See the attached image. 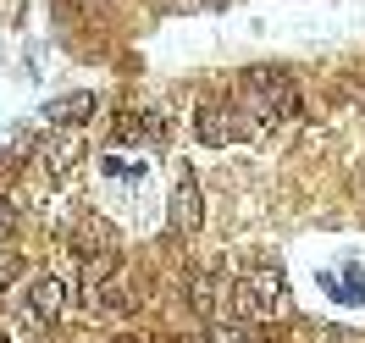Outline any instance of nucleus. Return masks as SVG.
Here are the masks:
<instances>
[{
  "label": "nucleus",
  "mask_w": 365,
  "mask_h": 343,
  "mask_svg": "<svg viewBox=\"0 0 365 343\" xmlns=\"http://www.w3.org/2000/svg\"><path fill=\"white\" fill-rule=\"evenodd\" d=\"M67 310V288H61V277L45 272V277H34L28 282V304H23V316L34 321V327H50V321Z\"/></svg>",
  "instance_id": "nucleus-5"
},
{
  "label": "nucleus",
  "mask_w": 365,
  "mask_h": 343,
  "mask_svg": "<svg viewBox=\"0 0 365 343\" xmlns=\"http://www.w3.org/2000/svg\"><path fill=\"white\" fill-rule=\"evenodd\" d=\"M17 277H23V255L0 244V294H11V288H17Z\"/></svg>",
  "instance_id": "nucleus-11"
},
{
  "label": "nucleus",
  "mask_w": 365,
  "mask_h": 343,
  "mask_svg": "<svg viewBox=\"0 0 365 343\" xmlns=\"http://www.w3.org/2000/svg\"><path fill=\"white\" fill-rule=\"evenodd\" d=\"M106 172H111V178H144V160H128V155H111V160H106Z\"/></svg>",
  "instance_id": "nucleus-12"
},
{
  "label": "nucleus",
  "mask_w": 365,
  "mask_h": 343,
  "mask_svg": "<svg viewBox=\"0 0 365 343\" xmlns=\"http://www.w3.org/2000/svg\"><path fill=\"white\" fill-rule=\"evenodd\" d=\"M282 272L277 266H255V272H244L238 282H232V316L238 321H272V316H282Z\"/></svg>",
  "instance_id": "nucleus-1"
},
{
  "label": "nucleus",
  "mask_w": 365,
  "mask_h": 343,
  "mask_svg": "<svg viewBox=\"0 0 365 343\" xmlns=\"http://www.w3.org/2000/svg\"><path fill=\"white\" fill-rule=\"evenodd\" d=\"M160 133H166V122H160L155 111H133V106H128V111L116 116V138H122V144H160Z\"/></svg>",
  "instance_id": "nucleus-8"
},
{
  "label": "nucleus",
  "mask_w": 365,
  "mask_h": 343,
  "mask_svg": "<svg viewBox=\"0 0 365 343\" xmlns=\"http://www.w3.org/2000/svg\"><path fill=\"white\" fill-rule=\"evenodd\" d=\"M11 227H17V205H11V200H6V194H0V244H6V238H11Z\"/></svg>",
  "instance_id": "nucleus-13"
},
{
  "label": "nucleus",
  "mask_w": 365,
  "mask_h": 343,
  "mask_svg": "<svg viewBox=\"0 0 365 343\" xmlns=\"http://www.w3.org/2000/svg\"><path fill=\"white\" fill-rule=\"evenodd\" d=\"M200 138L205 144H216V150H227V144H244V138L255 133V122H244V106H222V100H210V106H200Z\"/></svg>",
  "instance_id": "nucleus-4"
},
{
  "label": "nucleus",
  "mask_w": 365,
  "mask_h": 343,
  "mask_svg": "<svg viewBox=\"0 0 365 343\" xmlns=\"http://www.w3.org/2000/svg\"><path fill=\"white\" fill-rule=\"evenodd\" d=\"M72 255L83 260V266H116L122 260V238H116V227L106 222V216H83L78 227H72Z\"/></svg>",
  "instance_id": "nucleus-3"
},
{
  "label": "nucleus",
  "mask_w": 365,
  "mask_h": 343,
  "mask_svg": "<svg viewBox=\"0 0 365 343\" xmlns=\"http://www.w3.org/2000/svg\"><path fill=\"white\" fill-rule=\"evenodd\" d=\"M11 172H17V160H11V155H0V183H6Z\"/></svg>",
  "instance_id": "nucleus-14"
},
{
  "label": "nucleus",
  "mask_w": 365,
  "mask_h": 343,
  "mask_svg": "<svg viewBox=\"0 0 365 343\" xmlns=\"http://www.w3.org/2000/svg\"><path fill=\"white\" fill-rule=\"evenodd\" d=\"M244 100H250L255 122H288L299 111V94L288 83V72H266V67L244 78Z\"/></svg>",
  "instance_id": "nucleus-2"
},
{
  "label": "nucleus",
  "mask_w": 365,
  "mask_h": 343,
  "mask_svg": "<svg viewBox=\"0 0 365 343\" xmlns=\"http://www.w3.org/2000/svg\"><path fill=\"white\" fill-rule=\"evenodd\" d=\"M0 343H11V338H6V332H0Z\"/></svg>",
  "instance_id": "nucleus-16"
},
{
  "label": "nucleus",
  "mask_w": 365,
  "mask_h": 343,
  "mask_svg": "<svg viewBox=\"0 0 365 343\" xmlns=\"http://www.w3.org/2000/svg\"><path fill=\"white\" fill-rule=\"evenodd\" d=\"M200 343H266V338L255 332L250 321L232 316V321H205V338H200Z\"/></svg>",
  "instance_id": "nucleus-10"
},
{
  "label": "nucleus",
  "mask_w": 365,
  "mask_h": 343,
  "mask_svg": "<svg viewBox=\"0 0 365 343\" xmlns=\"http://www.w3.org/2000/svg\"><path fill=\"white\" fill-rule=\"evenodd\" d=\"M94 106H100V100H94L89 89H72V94H61V100H50L39 116H45L50 128H83V122L94 116Z\"/></svg>",
  "instance_id": "nucleus-7"
},
{
  "label": "nucleus",
  "mask_w": 365,
  "mask_h": 343,
  "mask_svg": "<svg viewBox=\"0 0 365 343\" xmlns=\"http://www.w3.org/2000/svg\"><path fill=\"white\" fill-rule=\"evenodd\" d=\"M83 299H89L94 316H122L133 299H128V282L122 277H106V282H94V288H83Z\"/></svg>",
  "instance_id": "nucleus-9"
},
{
  "label": "nucleus",
  "mask_w": 365,
  "mask_h": 343,
  "mask_svg": "<svg viewBox=\"0 0 365 343\" xmlns=\"http://www.w3.org/2000/svg\"><path fill=\"white\" fill-rule=\"evenodd\" d=\"M116 343H144V338H116Z\"/></svg>",
  "instance_id": "nucleus-15"
},
{
  "label": "nucleus",
  "mask_w": 365,
  "mask_h": 343,
  "mask_svg": "<svg viewBox=\"0 0 365 343\" xmlns=\"http://www.w3.org/2000/svg\"><path fill=\"white\" fill-rule=\"evenodd\" d=\"M200 222H205V210H200V178H194V166H182L178 183H172V227L200 232Z\"/></svg>",
  "instance_id": "nucleus-6"
}]
</instances>
